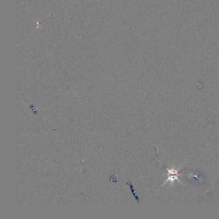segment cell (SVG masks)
Segmentation results:
<instances>
[{"mask_svg":"<svg viewBox=\"0 0 219 219\" xmlns=\"http://www.w3.org/2000/svg\"><path fill=\"white\" fill-rule=\"evenodd\" d=\"M168 171V179L167 180H166L165 183L167 182V181L171 180V181H173L174 180H177L179 182H180L179 180L178 179V176L179 173H178V172L177 170H169L167 169Z\"/></svg>","mask_w":219,"mask_h":219,"instance_id":"cell-1","label":"cell"}]
</instances>
